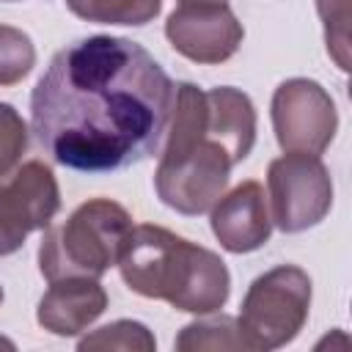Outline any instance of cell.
Listing matches in <instances>:
<instances>
[{"label": "cell", "instance_id": "cell-1", "mask_svg": "<svg viewBox=\"0 0 352 352\" xmlns=\"http://www.w3.org/2000/svg\"><path fill=\"white\" fill-rule=\"evenodd\" d=\"M173 80L124 36H85L58 50L30 94V129L52 162L110 173L157 154Z\"/></svg>", "mask_w": 352, "mask_h": 352}, {"label": "cell", "instance_id": "cell-2", "mask_svg": "<svg viewBox=\"0 0 352 352\" xmlns=\"http://www.w3.org/2000/svg\"><path fill=\"white\" fill-rule=\"evenodd\" d=\"M118 270L135 294L195 316L220 311L231 294L228 267L214 250L151 223L132 226Z\"/></svg>", "mask_w": 352, "mask_h": 352}, {"label": "cell", "instance_id": "cell-3", "mask_svg": "<svg viewBox=\"0 0 352 352\" xmlns=\"http://www.w3.org/2000/svg\"><path fill=\"white\" fill-rule=\"evenodd\" d=\"M154 170L157 198L187 217L204 214L226 192L231 176L228 151L204 135V91L192 82L173 88L170 121Z\"/></svg>", "mask_w": 352, "mask_h": 352}, {"label": "cell", "instance_id": "cell-4", "mask_svg": "<svg viewBox=\"0 0 352 352\" xmlns=\"http://www.w3.org/2000/svg\"><path fill=\"white\" fill-rule=\"evenodd\" d=\"M132 214L110 201L91 198L80 204L63 223H50L38 245V272L47 280L102 278L118 264L132 234Z\"/></svg>", "mask_w": 352, "mask_h": 352}, {"label": "cell", "instance_id": "cell-5", "mask_svg": "<svg viewBox=\"0 0 352 352\" xmlns=\"http://www.w3.org/2000/svg\"><path fill=\"white\" fill-rule=\"evenodd\" d=\"M311 278L297 264H278L258 275L239 305V333L248 349H278L292 344L308 322Z\"/></svg>", "mask_w": 352, "mask_h": 352}, {"label": "cell", "instance_id": "cell-6", "mask_svg": "<svg viewBox=\"0 0 352 352\" xmlns=\"http://www.w3.org/2000/svg\"><path fill=\"white\" fill-rule=\"evenodd\" d=\"M267 206L272 226L300 234L319 226L333 206V179L319 154L283 151L267 168Z\"/></svg>", "mask_w": 352, "mask_h": 352}, {"label": "cell", "instance_id": "cell-7", "mask_svg": "<svg viewBox=\"0 0 352 352\" xmlns=\"http://www.w3.org/2000/svg\"><path fill=\"white\" fill-rule=\"evenodd\" d=\"M275 140L283 151L322 154L338 132V110L333 96L308 77L283 80L270 104Z\"/></svg>", "mask_w": 352, "mask_h": 352}, {"label": "cell", "instance_id": "cell-8", "mask_svg": "<svg viewBox=\"0 0 352 352\" xmlns=\"http://www.w3.org/2000/svg\"><path fill=\"white\" fill-rule=\"evenodd\" d=\"M60 209V190L52 168L41 160L16 165L0 179V256L16 253L30 231H41Z\"/></svg>", "mask_w": 352, "mask_h": 352}, {"label": "cell", "instance_id": "cell-9", "mask_svg": "<svg viewBox=\"0 0 352 352\" xmlns=\"http://www.w3.org/2000/svg\"><path fill=\"white\" fill-rule=\"evenodd\" d=\"M165 38L187 60L214 66L236 55L245 28L228 3H179L165 19Z\"/></svg>", "mask_w": 352, "mask_h": 352}, {"label": "cell", "instance_id": "cell-10", "mask_svg": "<svg viewBox=\"0 0 352 352\" xmlns=\"http://www.w3.org/2000/svg\"><path fill=\"white\" fill-rule=\"evenodd\" d=\"M209 226L220 248L228 253H253L264 248L272 234L264 187L250 179L231 192H223L209 209Z\"/></svg>", "mask_w": 352, "mask_h": 352}, {"label": "cell", "instance_id": "cell-11", "mask_svg": "<svg viewBox=\"0 0 352 352\" xmlns=\"http://www.w3.org/2000/svg\"><path fill=\"white\" fill-rule=\"evenodd\" d=\"M107 308V292L99 278H60L38 300L36 322L52 336H77L88 330Z\"/></svg>", "mask_w": 352, "mask_h": 352}, {"label": "cell", "instance_id": "cell-12", "mask_svg": "<svg viewBox=\"0 0 352 352\" xmlns=\"http://www.w3.org/2000/svg\"><path fill=\"white\" fill-rule=\"evenodd\" d=\"M204 132L228 151L234 165H239L256 143V107L250 96L234 85L204 91Z\"/></svg>", "mask_w": 352, "mask_h": 352}, {"label": "cell", "instance_id": "cell-13", "mask_svg": "<svg viewBox=\"0 0 352 352\" xmlns=\"http://www.w3.org/2000/svg\"><path fill=\"white\" fill-rule=\"evenodd\" d=\"M66 6L85 22L129 28H143L162 11V0H66Z\"/></svg>", "mask_w": 352, "mask_h": 352}, {"label": "cell", "instance_id": "cell-14", "mask_svg": "<svg viewBox=\"0 0 352 352\" xmlns=\"http://www.w3.org/2000/svg\"><path fill=\"white\" fill-rule=\"evenodd\" d=\"M173 346L179 352H201V349H248L234 316L226 314H204L201 319L182 327Z\"/></svg>", "mask_w": 352, "mask_h": 352}, {"label": "cell", "instance_id": "cell-15", "mask_svg": "<svg viewBox=\"0 0 352 352\" xmlns=\"http://www.w3.org/2000/svg\"><path fill=\"white\" fill-rule=\"evenodd\" d=\"M77 349H121V352H154L157 349V338L154 333L135 319H116L110 324L96 327L94 333H88L85 338L77 341Z\"/></svg>", "mask_w": 352, "mask_h": 352}, {"label": "cell", "instance_id": "cell-16", "mask_svg": "<svg viewBox=\"0 0 352 352\" xmlns=\"http://www.w3.org/2000/svg\"><path fill=\"white\" fill-rule=\"evenodd\" d=\"M36 66V47L30 36L14 25H0V85L22 82Z\"/></svg>", "mask_w": 352, "mask_h": 352}, {"label": "cell", "instance_id": "cell-17", "mask_svg": "<svg viewBox=\"0 0 352 352\" xmlns=\"http://www.w3.org/2000/svg\"><path fill=\"white\" fill-rule=\"evenodd\" d=\"M324 25V41L338 69H349V0H316Z\"/></svg>", "mask_w": 352, "mask_h": 352}, {"label": "cell", "instance_id": "cell-18", "mask_svg": "<svg viewBox=\"0 0 352 352\" xmlns=\"http://www.w3.org/2000/svg\"><path fill=\"white\" fill-rule=\"evenodd\" d=\"M30 143V129L19 110L8 102H0V179H6L22 160Z\"/></svg>", "mask_w": 352, "mask_h": 352}, {"label": "cell", "instance_id": "cell-19", "mask_svg": "<svg viewBox=\"0 0 352 352\" xmlns=\"http://www.w3.org/2000/svg\"><path fill=\"white\" fill-rule=\"evenodd\" d=\"M179 3H228V0H179Z\"/></svg>", "mask_w": 352, "mask_h": 352}, {"label": "cell", "instance_id": "cell-20", "mask_svg": "<svg viewBox=\"0 0 352 352\" xmlns=\"http://www.w3.org/2000/svg\"><path fill=\"white\" fill-rule=\"evenodd\" d=\"M0 302H3V286H0Z\"/></svg>", "mask_w": 352, "mask_h": 352}, {"label": "cell", "instance_id": "cell-21", "mask_svg": "<svg viewBox=\"0 0 352 352\" xmlns=\"http://www.w3.org/2000/svg\"><path fill=\"white\" fill-rule=\"evenodd\" d=\"M6 3H14V0H6Z\"/></svg>", "mask_w": 352, "mask_h": 352}]
</instances>
